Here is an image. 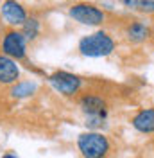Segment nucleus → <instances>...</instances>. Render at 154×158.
Masks as SVG:
<instances>
[{
	"label": "nucleus",
	"instance_id": "7ed1b4c3",
	"mask_svg": "<svg viewBox=\"0 0 154 158\" xmlns=\"http://www.w3.org/2000/svg\"><path fill=\"white\" fill-rule=\"evenodd\" d=\"M68 16L81 23V25H90V27H100L107 20L106 11L99 7L91 2H75L68 7Z\"/></svg>",
	"mask_w": 154,
	"mask_h": 158
},
{
	"label": "nucleus",
	"instance_id": "4468645a",
	"mask_svg": "<svg viewBox=\"0 0 154 158\" xmlns=\"http://www.w3.org/2000/svg\"><path fill=\"white\" fill-rule=\"evenodd\" d=\"M2 158H18V156H16L14 153H6V155H4Z\"/></svg>",
	"mask_w": 154,
	"mask_h": 158
},
{
	"label": "nucleus",
	"instance_id": "9b49d317",
	"mask_svg": "<svg viewBox=\"0 0 154 158\" xmlns=\"http://www.w3.org/2000/svg\"><path fill=\"white\" fill-rule=\"evenodd\" d=\"M122 7L136 15H154V0H116Z\"/></svg>",
	"mask_w": 154,
	"mask_h": 158
},
{
	"label": "nucleus",
	"instance_id": "6e6552de",
	"mask_svg": "<svg viewBox=\"0 0 154 158\" xmlns=\"http://www.w3.org/2000/svg\"><path fill=\"white\" fill-rule=\"evenodd\" d=\"M124 36L131 43H144L151 36V27L142 20H131L124 25Z\"/></svg>",
	"mask_w": 154,
	"mask_h": 158
},
{
	"label": "nucleus",
	"instance_id": "9d476101",
	"mask_svg": "<svg viewBox=\"0 0 154 158\" xmlns=\"http://www.w3.org/2000/svg\"><path fill=\"white\" fill-rule=\"evenodd\" d=\"M20 77V69L14 59L7 58L6 54H0V83L2 85H13Z\"/></svg>",
	"mask_w": 154,
	"mask_h": 158
},
{
	"label": "nucleus",
	"instance_id": "f257e3e1",
	"mask_svg": "<svg viewBox=\"0 0 154 158\" xmlns=\"http://www.w3.org/2000/svg\"><path fill=\"white\" fill-rule=\"evenodd\" d=\"M77 49L86 58H106L115 52L116 41L106 31H95L84 38H81Z\"/></svg>",
	"mask_w": 154,
	"mask_h": 158
},
{
	"label": "nucleus",
	"instance_id": "20e7f679",
	"mask_svg": "<svg viewBox=\"0 0 154 158\" xmlns=\"http://www.w3.org/2000/svg\"><path fill=\"white\" fill-rule=\"evenodd\" d=\"M50 85L54 86L56 92H59L65 97H74L77 94H81V90L84 86V79L77 74L67 72V70H58L54 74L48 76Z\"/></svg>",
	"mask_w": 154,
	"mask_h": 158
},
{
	"label": "nucleus",
	"instance_id": "39448f33",
	"mask_svg": "<svg viewBox=\"0 0 154 158\" xmlns=\"http://www.w3.org/2000/svg\"><path fill=\"white\" fill-rule=\"evenodd\" d=\"M2 52L14 61H22L27 58V41L20 31L13 29L6 32V36L2 40Z\"/></svg>",
	"mask_w": 154,
	"mask_h": 158
},
{
	"label": "nucleus",
	"instance_id": "0eeeda50",
	"mask_svg": "<svg viewBox=\"0 0 154 158\" xmlns=\"http://www.w3.org/2000/svg\"><path fill=\"white\" fill-rule=\"evenodd\" d=\"M2 16L4 20L11 23V25H23V22L29 18V15H27V11L25 7L16 2V0H6L4 4H2Z\"/></svg>",
	"mask_w": 154,
	"mask_h": 158
},
{
	"label": "nucleus",
	"instance_id": "423d86ee",
	"mask_svg": "<svg viewBox=\"0 0 154 158\" xmlns=\"http://www.w3.org/2000/svg\"><path fill=\"white\" fill-rule=\"evenodd\" d=\"M77 104L81 111L84 113V117H104L107 118V102L106 99L99 94L86 92L83 95H79Z\"/></svg>",
	"mask_w": 154,
	"mask_h": 158
},
{
	"label": "nucleus",
	"instance_id": "f03ea898",
	"mask_svg": "<svg viewBox=\"0 0 154 158\" xmlns=\"http://www.w3.org/2000/svg\"><path fill=\"white\" fill-rule=\"evenodd\" d=\"M77 149L83 158H107L111 155V140L100 131H84L77 137Z\"/></svg>",
	"mask_w": 154,
	"mask_h": 158
},
{
	"label": "nucleus",
	"instance_id": "ddd939ff",
	"mask_svg": "<svg viewBox=\"0 0 154 158\" xmlns=\"http://www.w3.org/2000/svg\"><path fill=\"white\" fill-rule=\"evenodd\" d=\"M34 90H36V85L27 81V83H18V85L13 88L11 94H13L14 97H27V95H30Z\"/></svg>",
	"mask_w": 154,
	"mask_h": 158
},
{
	"label": "nucleus",
	"instance_id": "1a4fd4ad",
	"mask_svg": "<svg viewBox=\"0 0 154 158\" xmlns=\"http://www.w3.org/2000/svg\"><path fill=\"white\" fill-rule=\"evenodd\" d=\"M131 126L142 135L154 133V106L138 110L131 118Z\"/></svg>",
	"mask_w": 154,
	"mask_h": 158
},
{
	"label": "nucleus",
	"instance_id": "f8f14e48",
	"mask_svg": "<svg viewBox=\"0 0 154 158\" xmlns=\"http://www.w3.org/2000/svg\"><path fill=\"white\" fill-rule=\"evenodd\" d=\"M39 31H41V22L38 18H34V16H30V18H27L23 22L20 32L25 38V41H34V40H38Z\"/></svg>",
	"mask_w": 154,
	"mask_h": 158
}]
</instances>
